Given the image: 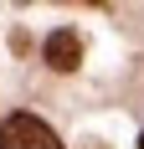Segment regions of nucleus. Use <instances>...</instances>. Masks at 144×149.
<instances>
[{"label":"nucleus","instance_id":"f257e3e1","mask_svg":"<svg viewBox=\"0 0 144 149\" xmlns=\"http://www.w3.org/2000/svg\"><path fill=\"white\" fill-rule=\"evenodd\" d=\"M0 149H62V139L36 113H10L0 123Z\"/></svg>","mask_w":144,"mask_h":149},{"label":"nucleus","instance_id":"f03ea898","mask_svg":"<svg viewBox=\"0 0 144 149\" xmlns=\"http://www.w3.org/2000/svg\"><path fill=\"white\" fill-rule=\"evenodd\" d=\"M41 57H46V67H57V72H72L77 62H82V36L72 26H62V31H52L41 41Z\"/></svg>","mask_w":144,"mask_h":149},{"label":"nucleus","instance_id":"7ed1b4c3","mask_svg":"<svg viewBox=\"0 0 144 149\" xmlns=\"http://www.w3.org/2000/svg\"><path fill=\"white\" fill-rule=\"evenodd\" d=\"M139 149H144V134H139Z\"/></svg>","mask_w":144,"mask_h":149}]
</instances>
